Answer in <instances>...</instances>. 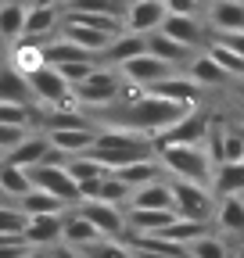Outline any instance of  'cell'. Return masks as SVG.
<instances>
[{
    "label": "cell",
    "mask_w": 244,
    "mask_h": 258,
    "mask_svg": "<svg viewBox=\"0 0 244 258\" xmlns=\"http://www.w3.org/2000/svg\"><path fill=\"white\" fill-rule=\"evenodd\" d=\"M187 108H179L172 101H165V97H155V93H137L126 101V108L118 111V122L115 125H126V129H137V133L151 137L155 140L162 129H169Z\"/></svg>",
    "instance_id": "obj_1"
},
{
    "label": "cell",
    "mask_w": 244,
    "mask_h": 258,
    "mask_svg": "<svg viewBox=\"0 0 244 258\" xmlns=\"http://www.w3.org/2000/svg\"><path fill=\"white\" fill-rule=\"evenodd\" d=\"M90 154H97L104 165L118 169L137 158H151L155 154V140L137 133V129H126V125H104V129H97V140H94Z\"/></svg>",
    "instance_id": "obj_2"
},
{
    "label": "cell",
    "mask_w": 244,
    "mask_h": 258,
    "mask_svg": "<svg viewBox=\"0 0 244 258\" xmlns=\"http://www.w3.org/2000/svg\"><path fill=\"white\" fill-rule=\"evenodd\" d=\"M155 154H158L169 179H191V183L212 186L216 161L208 158L205 144H165V147H155Z\"/></svg>",
    "instance_id": "obj_3"
},
{
    "label": "cell",
    "mask_w": 244,
    "mask_h": 258,
    "mask_svg": "<svg viewBox=\"0 0 244 258\" xmlns=\"http://www.w3.org/2000/svg\"><path fill=\"white\" fill-rule=\"evenodd\" d=\"M122 93H126V79H122V72L111 69V64H97L83 83L72 86V101L83 111L86 108H111L115 101H122Z\"/></svg>",
    "instance_id": "obj_4"
},
{
    "label": "cell",
    "mask_w": 244,
    "mask_h": 258,
    "mask_svg": "<svg viewBox=\"0 0 244 258\" xmlns=\"http://www.w3.org/2000/svg\"><path fill=\"white\" fill-rule=\"evenodd\" d=\"M172 183V201H176V215L183 219H198V222H212L216 215V194L205 183H191V179H169Z\"/></svg>",
    "instance_id": "obj_5"
},
{
    "label": "cell",
    "mask_w": 244,
    "mask_h": 258,
    "mask_svg": "<svg viewBox=\"0 0 244 258\" xmlns=\"http://www.w3.org/2000/svg\"><path fill=\"white\" fill-rule=\"evenodd\" d=\"M29 86H33V104L36 108H61V104H76L72 101V86L65 83L54 64H43L40 72L29 76Z\"/></svg>",
    "instance_id": "obj_6"
},
{
    "label": "cell",
    "mask_w": 244,
    "mask_h": 258,
    "mask_svg": "<svg viewBox=\"0 0 244 258\" xmlns=\"http://www.w3.org/2000/svg\"><path fill=\"white\" fill-rule=\"evenodd\" d=\"M29 179H33V186H36V190L54 194V198L69 201L72 208L83 201V198H79L76 179L69 176V169H65V165H57V161H43V165H33V169H29Z\"/></svg>",
    "instance_id": "obj_7"
},
{
    "label": "cell",
    "mask_w": 244,
    "mask_h": 258,
    "mask_svg": "<svg viewBox=\"0 0 244 258\" xmlns=\"http://www.w3.org/2000/svg\"><path fill=\"white\" fill-rule=\"evenodd\" d=\"M208 129H212V118L201 108H187L169 129H162L155 137V147H165V144H205Z\"/></svg>",
    "instance_id": "obj_8"
},
{
    "label": "cell",
    "mask_w": 244,
    "mask_h": 258,
    "mask_svg": "<svg viewBox=\"0 0 244 258\" xmlns=\"http://www.w3.org/2000/svg\"><path fill=\"white\" fill-rule=\"evenodd\" d=\"M65 169H69V176L76 179L83 201H94V198H97V186L111 176V165H104L97 154H76V158L65 161Z\"/></svg>",
    "instance_id": "obj_9"
},
{
    "label": "cell",
    "mask_w": 244,
    "mask_h": 258,
    "mask_svg": "<svg viewBox=\"0 0 244 258\" xmlns=\"http://www.w3.org/2000/svg\"><path fill=\"white\" fill-rule=\"evenodd\" d=\"M118 72H122V79H126L130 86L147 90L151 83H158V79H165V76H172V72H183V69H172L169 61H162V57H155V54L144 50V54H137V57H130V61H122Z\"/></svg>",
    "instance_id": "obj_10"
},
{
    "label": "cell",
    "mask_w": 244,
    "mask_h": 258,
    "mask_svg": "<svg viewBox=\"0 0 244 258\" xmlns=\"http://www.w3.org/2000/svg\"><path fill=\"white\" fill-rule=\"evenodd\" d=\"M90 222L101 230V237H111V240H126L130 226H126V212L118 205H108V201H79L76 205Z\"/></svg>",
    "instance_id": "obj_11"
},
{
    "label": "cell",
    "mask_w": 244,
    "mask_h": 258,
    "mask_svg": "<svg viewBox=\"0 0 244 258\" xmlns=\"http://www.w3.org/2000/svg\"><path fill=\"white\" fill-rule=\"evenodd\" d=\"M144 93L165 97V101H172V104H179V108H198V101H201L205 90H201L187 72H172V76H165V79H158V83H151Z\"/></svg>",
    "instance_id": "obj_12"
},
{
    "label": "cell",
    "mask_w": 244,
    "mask_h": 258,
    "mask_svg": "<svg viewBox=\"0 0 244 258\" xmlns=\"http://www.w3.org/2000/svg\"><path fill=\"white\" fill-rule=\"evenodd\" d=\"M158 32H165V36H172L176 43L191 47V50H205L208 40H212V32L205 29V22L198 15H165Z\"/></svg>",
    "instance_id": "obj_13"
},
{
    "label": "cell",
    "mask_w": 244,
    "mask_h": 258,
    "mask_svg": "<svg viewBox=\"0 0 244 258\" xmlns=\"http://www.w3.org/2000/svg\"><path fill=\"white\" fill-rule=\"evenodd\" d=\"M165 0H130L126 11H122V22H126V32H140V36H147V32L162 29L165 22Z\"/></svg>",
    "instance_id": "obj_14"
},
{
    "label": "cell",
    "mask_w": 244,
    "mask_h": 258,
    "mask_svg": "<svg viewBox=\"0 0 244 258\" xmlns=\"http://www.w3.org/2000/svg\"><path fill=\"white\" fill-rule=\"evenodd\" d=\"M65 237V215H33L25 219L22 240L25 247H57Z\"/></svg>",
    "instance_id": "obj_15"
},
{
    "label": "cell",
    "mask_w": 244,
    "mask_h": 258,
    "mask_svg": "<svg viewBox=\"0 0 244 258\" xmlns=\"http://www.w3.org/2000/svg\"><path fill=\"white\" fill-rule=\"evenodd\" d=\"M47 140L61 158H76V154H90L97 140V125H86V129H47Z\"/></svg>",
    "instance_id": "obj_16"
},
{
    "label": "cell",
    "mask_w": 244,
    "mask_h": 258,
    "mask_svg": "<svg viewBox=\"0 0 244 258\" xmlns=\"http://www.w3.org/2000/svg\"><path fill=\"white\" fill-rule=\"evenodd\" d=\"M205 25L212 36L219 32H240L244 29V0H212L205 11Z\"/></svg>",
    "instance_id": "obj_17"
},
{
    "label": "cell",
    "mask_w": 244,
    "mask_h": 258,
    "mask_svg": "<svg viewBox=\"0 0 244 258\" xmlns=\"http://www.w3.org/2000/svg\"><path fill=\"white\" fill-rule=\"evenodd\" d=\"M50 140H47V133H29L18 147H11L0 161H8V165H15V169H33V165H43V161H50Z\"/></svg>",
    "instance_id": "obj_18"
},
{
    "label": "cell",
    "mask_w": 244,
    "mask_h": 258,
    "mask_svg": "<svg viewBox=\"0 0 244 258\" xmlns=\"http://www.w3.org/2000/svg\"><path fill=\"white\" fill-rule=\"evenodd\" d=\"M126 208H147V212H176V201H172V183H169V179H155V183H144V186H137Z\"/></svg>",
    "instance_id": "obj_19"
},
{
    "label": "cell",
    "mask_w": 244,
    "mask_h": 258,
    "mask_svg": "<svg viewBox=\"0 0 244 258\" xmlns=\"http://www.w3.org/2000/svg\"><path fill=\"white\" fill-rule=\"evenodd\" d=\"M61 8H33L29 4V11H25V29H22V36L25 40H50V36H57V29H61Z\"/></svg>",
    "instance_id": "obj_20"
},
{
    "label": "cell",
    "mask_w": 244,
    "mask_h": 258,
    "mask_svg": "<svg viewBox=\"0 0 244 258\" xmlns=\"http://www.w3.org/2000/svg\"><path fill=\"white\" fill-rule=\"evenodd\" d=\"M97 240H104L101 230H97V226L90 222L79 208L65 212V237H61V244H69V247H76V251H86L90 244H97Z\"/></svg>",
    "instance_id": "obj_21"
},
{
    "label": "cell",
    "mask_w": 244,
    "mask_h": 258,
    "mask_svg": "<svg viewBox=\"0 0 244 258\" xmlns=\"http://www.w3.org/2000/svg\"><path fill=\"white\" fill-rule=\"evenodd\" d=\"M61 36L65 40H72L76 47H83V50H90L94 57H101V50L115 40V36H108V32H101V29H90V25H79V22H72V18H61Z\"/></svg>",
    "instance_id": "obj_22"
},
{
    "label": "cell",
    "mask_w": 244,
    "mask_h": 258,
    "mask_svg": "<svg viewBox=\"0 0 244 258\" xmlns=\"http://www.w3.org/2000/svg\"><path fill=\"white\" fill-rule=\"evenodd\" d=\"M111 176H118L126 186H144V183H155V179H162L165 176V169H162V161H158V154H151V158H137V161H130V165H118V169H111Z\"/></svg>",
    "instance_id": "obj_23"
},
{
    "label": "cell",
    "mask_w": 244,
    "mask_h": 258,
    "mask_svg": "<svg viewBox=\"0 0 244 258\" xmlns=\"http://www.w3.org/2000/svg\"><path fill=\"white\" fill-rule=\"evenodd\" d=\"M183 72H187L201 90H212V86H226V83H233V79L219 69V64H216V57H208V50H198V54L187 61V69H183Z\"/></svg>",
    "instance_id": "obj_24"
},
{
    "label": "cell",
    "mask_w": 244,
    "mask_h": 258,
    "mask_svg": "<svg viewBox=\"0 0 244 258\" xmlns=\"http://www.w3.org/2000/svg\"><path fill=\"white\" fill-rule=\"evenodd\" d=\"M147 50V36H140V32H122V36H115L104 50H101V64H111V69H118L122 61H130V57H137V54H144Z\"/></svg>",
    "instance_id": "obj_25"
},
{
    "label": "cell",
    "mask_w": 244,
    "mask_h": 258,
    "mask_svg": "<svg viewBox=\"0 0 244 258\" xmlns=\"http://www.w3.org/2000/svg\"><path fill=\"white\" fill-rule=\"evenodd\" d=\"M0 101L4 104H33V86L29 76H22L15 64H0Z\"/></svg>",
    "instance_id": "obj_26"
},
{
    "label": "cell",
    "mask_w": 244,
    "mask_h": 258,
    "mask_svg": "<svg viewBox=\"0 0 244 258\" xmlns=\"http://www.w3.org/2000/svg\"><path fill=\"white\" fill-rule=\"evenodd\" d=\"M147 54H155V57L169 61L172 69H187V61H191L198 50L176 43L172 36H165V32H158V29H155V32H147Z\"/></svg>",
    "instance_id": "obj_27"
},
{
    "label": "cell",
    "mask_w": 244,
    "mask_h": 258,
    "mask_svg": "<svg viewBox=\"0 0 244 258\" xmlns=\"http://www.w3.org/2000/svg\"><path fill=\"white\" fill-rule=\"evenodd\" d=\"M8 64H15V69L22 72V76H33V72H40L43 69V43L40 40H15L11 43V50H8Z\"/></svg>",
    "instance_id": "obj_28"
},
{
    "label": "cell",
    "mask_w": 244,
    "mask_h": 258,
    "mask_svg": "<svg viewBox=\"0 0 244 258\" xmlns=\"http://www.w3.org/2000/svg\"><path fill=\"white\" fill-rule=\"evenodd\" d=\"M69 208H72L69 201L54 198V194H47V190H36V186L18 201V212H22L25 219H33V215H65Z\"/></svg>",
    "instance_id": "obj_29"
},
{
    "label": "cell",
    "mask_w": 244,
    "mask_h": 258,
    "mask_svg": "<svg viewBox=\"0 0 244 258\" xmlns=\"http://www.w3.org/2000/svg\"><path fill=\"white\" fill-rule=\"evenodd\" d=\"M212 194L216 198H244V161H223L212 176Z\"/></svg>",
    "instance_id": "obj_30"
},
{
    "label": "cell",
    "mask_w": 244,
    "mask_h": 258,
    "mask_svg": "<svg viewBox=\"0 0 244 258\" xmlns=\"http://www.w3.org/2000/svg\"><path fill=\"white\" fill-rule=\"evenodd\" d=\"M205 233H212V230H208V222L183 219V215H176L169 226H162V230H158V237H165V240H172V244H179V247H191V244L201 240ZM144 237H147V233H144Z\"/></svg>",
    "instance_id": "obj_31"
},
{
    "label": "cell",
    "mask_w": 244,
    "mask_h": 258,
    "mask_svg": "<svg viewBox=\"0 0 244 258\" xmlns=\"http://www.w3.org/2000/svg\"><path fill=\"white\" fill-rule=\"evenodd\" d=\"M216 226L223 233H230V237H244V198H219L216 201Z\"/></svg>",
    "instance_id": "obj_32"
},
{
    "label": "cell",
    "mask_w": 244,
    "mask_h": 258,
    "mask_svg": "<svg viewBox=\"0 0 244 258\" xmlns=\"http://www.w3.org/2000/svg\"><path fill=\"white\" fill-rule=\"evenodd\" d=\"M25 11L29 4H18V0H4L0 4V40H22V29H25Z\"/></svg>",
    "instance_id": "obj_33"
},
{
    "label": "cell",
    "mask_w": 244,
    "mask_h": 258,
    "mask_svg": "<svg viewBox=\"0 0 244 258\" xmlns=\"http://www.w3.org/2000/svg\"><path fill=\"white\" fill-rule=\"evenodd\" d=\"M205 50H208V57H216V64H219V69H223V72H226L233 83H240V79H244V57H240L237 50H230L223 40H216V36H212Z\"/></svg>",
    "instance_id": "obj_34"
},
{
    "label": "cell",
    "mask_w": 244,
    "mask_h": 258,
    "mask_svg": "<svg viewBox=\"0 0 244 258\" xmlns=\"http://www.w3.org/2000/svg\"><path fill=\"white\" fill-rule=\"evenodd\" d=\"M0 190L8 194V198L18 205L29 190H33V179H29V169H15L8 161H0Z\"/></svg>",
    "instance_id": "obj_35"
},
{
    "label": "cell",
    "mask_w": 244,
    "mask_h": 258,
    "mask_svg": "<svg viewBox=\"0 0 244 258\" xmlns=\"http://www.w3.org/2000/svg\"><path fill=\"white\" fill-rule=\"evenodd\" d=\"M133 198V186H126L118 176H108L101 186H97V198L94 201H108V205H118V208H126Z\"/></svg>",
    "instance_id": "obj_36"
},
{
    "label": "cell",
    "mask_w": 244,
    "mask_h": 258,
    "mask_svg": "<svg viewBox=\"0 0 244 258\" xmlns=\"http://www.w3.org/2000/svg\"><path fill=\"white\" fill-rule=\"evenodd\" d=\"M83 258H137V254H133L130 240H111V237H104V240H97V244H90V247L83 251Z\"/></svg>",
    "instance_id": "obj_37"
},
{
    "label": "cell",
    "mask_w": 244,
    "mask_h": 258,
    "mask_svg": "<svg viewBox=\"0 0 244 258\" xmlns=\"http://www.w3.org/2000/svg\"><path fill=\"white\" fill-rule=\"evenodd\" d=\"M187 254H191V258H230V247H226L223 237L205 233L201 240H194V244L187 247Z\"/></svg>",
    "instance_id": "obj_38"
},
{
    "label": "cell",
    "mask_w": 244,
    "mask_h": 258,
    "mask_svg": "<svg viewBox=\"0 0 244 258\" xmlns=\"http://www.w3.org/2000/svg\"><path fill=\"white\" fill-rule=\"evenodd\" d=\"M0 122H4V125L33 129V122H36V108H33V104H4V101H0Z\"/></svg>",
    "instance_id": "obj_39"
},
{
    "label": "cell",
    "mask_w": 244,
    "mask_h": 258,
    "mask_svg": "<svg viewBox=\"0 0 244 258\" xmlns=\"http://www.w3.org/2000/svg\"><path fill=\"white\" fill-rule=\"evenodd\" d=\"M65 11H86V15H122V0H65Z\"/></svg>",
    "instance_id": "obj_40"
},
{
    "label": "cell",
    "mask_w": 244,
    "mask_h": 258,
    "mask_svg": "<svg viewBox=\"0 0 244 258\" xmlns=\"http://www.w3.org/2000/svg\"><path fill=\"white\" fill-rule=\"evenodd\" d=\"M25 230V215L18 205H0V237H22Z\"/></svg>",
    "instance_id": "obj_41"
},
{
    "label": "cell",
    "mask_w": 244,
    "mask_h": 258,
    "mask_svg": "<svg viewBox=\"0 0 244 258\" xmlns=\"http://www.w3.org/2000/svg\"><path fill=\"white\" fill-rule=\"evenodd\" d=\"M54 69L65 76V83H69V86H76V83H83L90 72L97 69V61H65V64H54Z\"/></svg>",
    "instance_id": "obj_42"
},
{
    "label": "cell",
    "mask_w": 244,
    "mask_h": 258,
    "mask_svg": "<svg viewBox=\"0 0 244 258\" xmlns=\"http://www.w3.org/2000/svg\"><path fill=\"white\" fill-rule=\"evenodd\" d=\"M223 161H244V137L233 129H223Z\"/></svg>",
    "instance_id": "obj_43"
},
{
    "label": "cell",
    "mask_w": 244,
    "mask_h": 258,
    "mask_svg": "<svg viewBox=\"0 0 244 258\" xmlns=\"http://www.w3.org/2000/svg\"><path fill=\"white\" fill-rule=\"evenodd\" d=\"M29 133H33V129H22V125H4V122H0V158H4L11 147H18Z\"/></svg>",
    "instance_id": "obj_44"
},
{
    "label": "cell",
    "mask_w": 244,
    "mask_h": 258,
    "mask_svg": "<svg viewBox=\"0 0 244 258\" xmlns=\"http://www.w3.org/2000/svg\"><path fill=\"white\" fill-rule=\"evenodd\" d=\"M205 0H165V11L169 15H201Z\"/></svg>",
    "instance_id": "obj_45"
},
{
    "label": "cell",
    "mask_w": 244,
    "mask_h": 258,
    "mask_svg": "<svg viewBox=\"0 0 244 258\" xmlns=\"http://www.w3.org/2000/svg\"><path fill=\"white\" fill-rule=\"evenodd\" d=\"M216 40H223V43H226L230 50H237V54L244 57V29H240V32H219Z\"/></svg>",
    "instance_id": "obj_46"
},
{
    "label": "cell",
    "mask_w": 244,
    "mask_h": 258,
    "mask_svg": "<svg viewBox=\"0 0 244 258\" xmlns=\"http://www.w3.org/2000/svg\"><path fill=\"white\" fill-rule=\"evenodd\" d=\"M54 258H83V251H76V247H69V244H57V247H54Z\"/></svg>",
    "instance_id": "obj_47"
},
{
    "label": "cell",
    "mask_w": 244,
    "mask_h": 258,
    "mask_svg": "<svg viewBox=\"0 0 244 258\" xmlns=\"http://www.w3.org/2000/svg\"><path fill=\"white\" fill-rule=\"evenodd\" d=\"M25 258H54V247H25Z\"/></svg>",
    "instance_id": "obj_48"
},
{
    "label": "cell",
    "mask_w": 244,
    "mask_h": 258,
    "mask_svg": "<svg viewBox=\"0 0 244 258\" xmlns=\"http://www.w3.org/2000/svg\"><path fill=\"white\" fill-rule=\"evenodd\" d=\"M29 4H33V8H61L65 0H29Z\"/></svg>",
    "instance_id": "obj_49"
},
{
    "label": "cell",
    "mask_w": 244,
    "mask_h": 258,
    "mask_svg": "<svg viewBox=\"0 0 244 258\" xmlns=\"http://www.w3.org/2000/svg\"><path fill=\"white\" fill-rule=\"evenodd\" d=\"M233 258H244V244H240V247H237V251H233Z\"/></svg>",
    "instance_id": "obj_50"
},
{
    "label": "cell",
    "mask_w": 244,
    "mask_h": 258,
    "mask_svg": "<svg viewBox=\"0 0 244 258\" xmlns=\"http://www.w3.org/2000/svg\"><path fill=\"white\" fill-rule=\"evenodd\" d=\"M237 90H240V97H244V79H240V86H237Z\"/></svg>",
    "instance_id": "obj_51"
},
{
    "label": "cell",
    "mask_w": 244,
    "mask_h": 258,
    "mask_svg": "<svg viewBox=\"0 0 244 258\" xmlns=\"http://www.w3.org/2000/svg\"><path fill=\"white\" fill-rule=\"evenodd\" d=\"M237 133H240V137H244V125H237Z\"/></svg>",
    "instance_id": "obj_52"
},
{
    "label": "cell",
    "mask_w": 244,
    "mask_h": 258,
    "mask_svg": "<svg viewBox=\"0 0 244 258\" xmlns=\"http://www.w3.org/2000/svg\"><path fill=\"white\" fill-rule=\"evenodd\" d=\"M230 258H233V254H230Z\"/></svg>",
    "instance_id": "obj_53"
}]
</instances>
